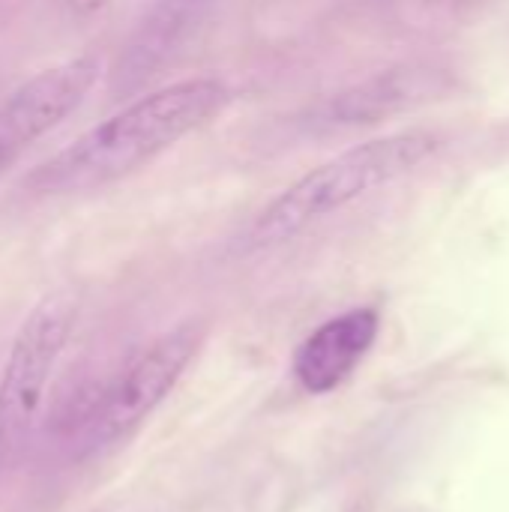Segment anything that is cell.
<instances>
[{
	"instance_id": "cell-1",
	"label": "cell",
	"mask_w": 509,
	"mask_h": 512,
	"mask_svg": "<svg viewBox=\"0 0 509 512\" xmlns=\"http://www.w3.org/2000/svg\"><path fill=\"white\" fill-rule=\"evenodd\" d=\"M231 93L225 81L213 75L183 78L138 96L108 120L96 123L72 144L39 162L24 189L42 198L81 195L117 183L171 150L177 141L207 126L225 111Z\"/></svg>"
},
{
	"instance_id": "cell-2",
	"label": "cell",
	"mask_w": 509,
	"mask_h": 512,
	"mask_svg": "<svg viewBox=\"0 0 509 512\" xmlns=\"http://www.w3.org/2000/svg\"><path fill=\"white\" fill-rule=\"evenodd\" d=\"M438 144L441 141L432 132H396L333 156L291 183L255 216L249 231L252 246H279L294 240L336 210L411 174L438 150Z\"/></svg>"
},
{
	"instance_id": "cell-3",
	"label": "cell",
	"mask_w": 509,
	"mask_h": 512,
	"mask_svg": "<svg viewBox=\"0 0 509 512\" xmlns=\"http://www.w3.org/2000/svg\"><path fill=\"white\" fill-rule=\"evenodd\" d=\"M75 324V300L69 294H48L18 327L0 375V471L12 465L27 447L48 381L60 363Z\"/></svg>"
},
{
	"instance_id": "cell-4",
	"label": "cell",
	"mask_w": 509,
	"mask_h": 512,
	"mask_svg": "<svg viewBox=\"0 0 509 512\" xmlns=\"http://www.w3.org/2000/svg\"><path fill=\"white\" fill-rule=\"evenodd\" d=\"M201 342L204 327L189 321L141 348L99 396L87 420V444L93 450L105 447L117 438H126L138 423H144L159 408V402L177 387L186 366L195 360Z\"/></svg>"
},
{
	"instance_id": "cell-5",
	"label": "cell",
	"mask_w": 509,
	"mask_h": 512,
	"mask_svg": "<svg viewBox=\"0 0 509 512\" xmlns=\"http://www.w3.org/2000/svg\"><path fill=\"white\" fill-rule=\"evenodd\" d=\"M99 69L96 54H78L36 72L12 90L0 102V168L15 162L33 141L63 123L84 102Z\"/></svg>"
},
{
	"instance_id": "cell-6",
	"label": "cell",
	"mask_w": 509,
	"mask_h": 512,
	"mask_svg": "<svg viewBox=\"0 0 509 512\" xmlns=\"http://www.w3.org/2000/svg\"><path fill=\"white\" fill-rule=\"evenodd\" d=\"M441 87L444 75L429 63L396 66L321 99L300 117V126H306L309 132L369 126L432 99L435 93H441Z\"/></svg>"
},
{
	"instance_id": "cell-7",
	"label": "cell",
	"mask_w": 509,
	"mask_h": 512,
	"mask_svg": "<svg viewBox=\"0 0 509 512\" xmlns=\"http://www.w3.org/2000/svg\"><path fill=\"white\" fill-rule=\"evenodd\" d=\"M378 336L375 309H351L321 324L294 357V375L312 396L336 390L369 354Z\"/></svg>"
},
{
	"instance_id": "cell-8",
	"label": "cell",
	"mask_w": 509,
	"mask_h": 512,
	"mask_svg": "<svg viewBox=\"0 0 509 512\" xmlns=\"http://www.w3.org/2000/svg\"><path fill=\"white\" fill-rule=\"evenodd\" d=\"M210 3L213 0H153L150 12L144 15L126 51L120 54L114 84L132 90L144 78H150L183 45V39L201 21Z\"/></svg>"
},
{
	"instance_id": "cell-9",
	"label": "cell",
	"mask_w": 509,
	"mask_h": 512,
	"mask_svg": "<svg viewBox=\"0 0 509 512\" xmlns=\"http://www.w3.org/2000/svg\"><path fill=\"white\" fill-rule=\"evenodd\" d=\"M105 0H72V6L75 9H81V12H93L96 6H102Z\"/></svg>"
}]
</instances>
